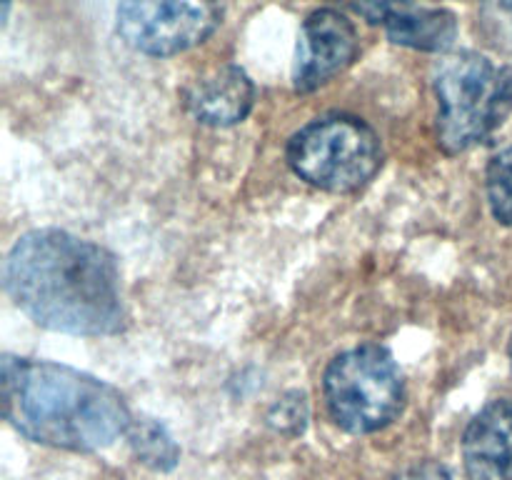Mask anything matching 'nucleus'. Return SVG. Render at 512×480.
<instances>
[{
  "label": "nucleus",
  "mask_w": 512,
  "mask_h": 480,
  "mask_svg": "<svg viewBox=\"0 0 512 480\" xmlns=\"http://www.w3.org/2000/svg\"><path fill=\"white\" fill-rule=\"evenodd\" d=\"M5 290L38 325L70 335L123 330L120 270L113 255L65 230L25 233L5 260Z\"/></svg>",
  "instance_id": "f257e3e1"
},
{
  "label": "nucleus",
  "mask_w": 512,
  "mask_h": 480,
  "mask_svg": "<svg viewBox=\"0 0 512 480\" xmlns=\"http://www.w3.org/2000/svg\"><path fill=\"white\" fill-rule=\"evenodd\" d=\"M3 413L35 443L93 453L128 433L130 410L113 385L88 373L5 355Z\"/></svg>",
  "instance_id": "f03ea898"
},
{
  "label": "nucleus",
  "mask_w": 512,
  "mask_h": 480,
  "mask_svg": "<svg viewBox=\"0 0 512 480\" xmlns=\"http://www.w3.org/2000/svg\"><path fill=\"white\" fill-rule=\"evenodd\" d=\"M433 85L438 143L450 155L483 143L512 113V68L475 50L440 58Z\"/></svg>",
  "instance_id": "7ed1b4c3"
},
{
  "label": "nucleus",
  "mask_w": 512,
  "mask_h": 480,
  "mask_svg": "<svg viewBox=\"0 0 512 480\" xmlns=\"http://www.w3.org/2000/svg\"><path fill=\"white\" fill-rule=\"evenodd\" d=\"M323 393L330 418L348 433L383 430L405 405L403 373L380 345H360L330 360Z\"/></svg>",
  "instance_id": "20e7f679"
},
{
  "label": "nucleus",
  "mask_w": 512,
  "mask_h": 480,
  "mask_svg": "<svg viewBox=\"0 0 512 480\" xmlns=\"http://www.w3.org/2000/svg\"><path fill=\"white\" fill-rule=\"evenodd\" d=\"M288 163L315 188L353 193L378 173L383 148L375 130L360 118L328 115L308 123L290 138Z\"/></svg>",
  "instance_id": "39448f33"
},
{
  "label": "nucleus",
  "mask_w": 512,
  "mask_h": 480,
  "mask_svg": "<svg viewBox=\"0 0 512 480\" xmlns=\"http://www.w3.org/2000/svg\"><path fill=\"white\" fill-rule=\"evenodd\" d=\"M118 35L133 50L170 58L203 43L220 23V0H120Z\"/></svg>",
  "instance_id": "423d86ee"
},
{
  "label": "nucleus",
  "mask_w": 512,
  "mask_h": 480,
  "mask_svg": "<svg viewBox=\"0 0 512 480\" xmlns=\"http://www.w3.org/2000/svg\"><path fill=\"white\" fill-rule=\"evenodd\" d=\"M358 30L353 20L335 8H318L303 20L298 53L293 65V85L298 93H313L343 73L358 58Z\"/></svg>",
  "instance_id": "0eeeda50"
},
{
  "label": "nucleus",
  "mask_w": 512,
  "mask_h": 480,
  "mask_svg": "<svg viewBox=\"0 0 512 480\" xmlns=\"http://www.w3.org/2000/svg\"><path fill=\"white\" fill-rule=\"evenodd\" d=\"M370 23L383 25L393 43L423 53H445L458 38L455 13L420 0H380Z\"/></svg>",
  "instance_id": "6e6552de"
},
{
  "label": "nucleus",
  "mask_w": 512,
  "mask_h": 480,
  "mask_svg": "<svg viewBox=\"0 0 512 480\" xmlns=\"http://www.w3.org/2000/svg\"><path fill=\"white\" fill-rule=\"evenodd\" d=\"M185 108L198 123L228 128L250 113L255 100V85L238 65H218L190 80L183 90Z\"/></svg>",
  "instance_id": "1a4fd4ad"
},
{
  "label": "nucleus",
  "mask_w": 512,
  "mask_h": 480,
  "mask_svg": "<svg viewBox=\"0 0 512 480\" xmlns=\"http://www.w3.org/2000/svg\"><path fill=\"white\" fill-rule=\"evenodd\" d=\"M463 458L470 480H512V400H493L470 420Z\"/></svg>",
  "instance_id": "9d476101"
},
{
  "label": "nucleus",
  "mask_w": 512,
  "mask_h": 480,
  "mask_svg": "<svg viewBox=\"0 0 512 480\" xmlns=\"http://www.w3.org/2000/svg\"><path fill=\"white\" fill-rule=\"evenodd\" d=\"M128 443L140 463L155 470H170L178 463V445L168 435V430L155 420H133L128 428Z\"/></svg>",
  "instance_id": "9b49d317"
},
{
  "label": "nucleus",
  "mask_w": 512,
  "mask_h": 480,
  "mask_svg": "<svg viewBox=\"0 0 512 480\" xmlns=\"http://www.w3.org/2000/svg\"><path fill=\"white\" fill-rule=\"evenodd\" d=\"M485 188L495 220L512 225V145L490 160Z\"/></svg>",
  "instance_id": "f8f14e48"
},
{
  "label": "nucleus",
  "mask_w": 512,
  "mask_h": 480,
  "mask_svg": "<svg viewBox=\"0 0 512 480\" xmlns=\"http://www.w3.org/2000/svg\"><path fill=\"white\" fill-rule=\"evenodd\" d=\"M268 423L273 428H278L280 433H303L305 423H308V403H305V395L293 390V393H285L283 398L275 400L268 413Z\"/></svg>",
  "instance_id": "ddd939ff"
},
{
  "label": "nucleus",
  "mask_w": 512,
  "mask_h": 480,
  "mask_svg": "<svg viewBox=\"0 0 512 480\" xmlns=\"http://www.w3.org/2000/svg\"><path fill=\"white\" fill-rule=\"evenodd\" d=\"M485 13L495 30V38L512 45V0H485Z\"/></svg>",
  "instance_id": "4468645a"
},
{
  "label": "nucleus",
  "mask_w": 512,
  "mask_h": 480,
  "mask_svg": "<svg viewBox=\"0 0 512 480\" xmlns=\"http://www.w3.org/2000/svg\"><path fill=\"white\" fill-rule=\"evenodd\" d=\"M395 480H455V478L445 465L433 463V460H425V463L410 465V468L403 470Z\"/></svg>",
  "instance_id": "2eb2a0df"
},
{
  "label": "nucleus",
  "mask_w": 512,
  "mask_h": 480,
  "mask_svg": "<svg viewBox=\"0 0 512 480\" xmlns=\"http://www.w3.org/2000/svg\"><path fill=\"white\" fill-rule=\"evenodd\" d=\"M10 3H13V0H3V5H5V8H8V5H10Z\"/></svg>",
  "instance_id": "dca6fc26"
},
{
  "label": "nucleus",
  "mask_w": 512,
  "mask_h": 480,
  "mask_svg": "<svg viewBox=\"0 0 512 480\" xmlns=\"http://www.w3.org/2000/svg\"><path fill=\"white\" fill-rule=\"evenodd\" d=\"M510 365H512V340H510Z\"/></svg>",
  "instance_id": "f3484780"
}]
</instances>
